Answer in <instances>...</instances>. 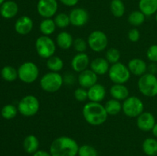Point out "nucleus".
<instances>
[{"label": "nucleus", "instance_id": "nucleus-1", "mask_svg": "<svg viewBox=\"0 0 157 156\" xmlns=\"http://www.w3.org/2000/svg\"><path fill=\"white\" fill-rule=\"evenodd\" d=\"M79 150L78 142L68 136H60L54 139L50 145L52 156H77Z\"/></svg>", "mask_w": 157, "mask_h": 156}, {"label": "nucleus", "instance_id": "nucleus-2", "mask_svg": "<svg viewBox=\"0 0 157 156\" xmlns=\"http://www.w3.org/2000/svg\"><path fill=\"white\" fill-rule=\"evenodd\" d=\"M82 115L86 122L94 126L104 124L107 121L108 114L105 107L101 102H89L84 106Z\"/></svg>", "mask_w": 157, "mask_h": 156}, {"label": "nucleus", "instance_id": "nucleus-3", "mask_svg": "<svg viewBox=\"0 0 157 156\" xmlns=\"http://www.w3.org/2000/svg\"><path fill=\"white\" fill-rule=\"evenodd\" d=\"M64 84V78L57 72H48L43 75L40 80V87L47 93L58 92Z\"/></svg>", "mask_w": 157, "mask_h": 156}, {"label": "nucleus", "instance_id": "nucleus-4", "mask_svg": "<svg viewBox=\"0 0 157 156\" xmlns=\"http://www.w3.org/2000/svg\"><path fill=\"white\" fill-rule=\"evenodd\" d=\"M139 91L147 97H154L157 96V77L156 75L150 73L140 76L137 82Z\"/></svg>", "mask_w": 157, "mask_h": 156}, {"label": "nucleus", "instance_id": "nucleus-5", "mask_svg": "<svg viewBox=\"0 0 157 156\" xmlns=\"http://www.w3.org/2000/svg\"><path fill=\"white\" fill-rule=\"evenodd\" d=\"M18 110L21 115L25 117L35 116L39 111L40 102L34 95H27L18 102Z\"/></svg>", "mask_w": 157, "mask_h": 156}, {"label": "nucleus", "instance_id": "nucleus-6", "mask_svg": "<svg viewBox=\"0 0 157 156\" xmlns=\"http://www.w3.org/2000/svg\"><path fill=\"white\" fill-rule=\"evenodd\" d=\"M35 50L38 56L44 59H48L55 54L56 51V44L49 36L41 35L35 41Z\"/></svg>", "mask_w": 157, "mask_h": 156}, {"label": "nucleus", "instance_id": "nucleus-7", "mask_svg": "<svg viewBox=\"0 0 157 156\" xmlns=\"http://www.w3.org/2000/svg\"><path fill=\"white\" fill-rule=\"evenodd\" d=\"M130 75L128 67L121 62L112 64L108 71L109 77L113 84H124L130 80Z\"/></svg>", "mask_w": 157, "mask_h": 156}, {"label": "nucleus", "instance_id": "nucleus-8", "mask_svg": "<svg viewBox=\"0 0 157 156\" xmlns=\"http://www.w3.org/2000/svg\"><path fill=\"white\" fill-rule=\"evenodd\" d=\"M144 104L140 98L132 96L124 101L122 104V110L125 116L130 118H137L144 113Z\"/></svg>", "mask_w": 157, "mask_h": 156}, {"label": "nucleus", "instance_id": "nucleus-9", "mask_svg": "<svg viewBox=\"0 0 157 156\" xmlns=\"http://www.w3.org/2000/svg\"><path fill=\"white\" fill-rule=\"evenodd\" d=\"M18 75L20 80L25 84H32L39 76V69L33 62L27 61L20 65L18 69Z\"/></svg>", "mask_w": 157, "mask_h": 156}, {"label": "nucleus", "instance_id": "nucleus-10", "mask_svg": "<svg viewBox=\"0 0 157 156\" xmlns=\"http://www.w3.org/2000/svg\"><path fill=\"white\" fill-rule=\"evenodd\" d=\"M88 47L94 52H101L108 45V38L104 32L100 30L93 31L87 38Z\"/></svg>", "mask_w": 157, "mask_h": 156}, {"label": "nucleus", "instance_id": "nucleus-11", "mask_svg": "<svg viewBox=\"0 0 157 156\" xmlns=\"http://www.w3.org/2000/svg\"><path fill=\"white\" fill-rule=\"evenodd\" d=\"M58 4L57 0H38L37 11L44 18H52L57 13Z\"/></svg>", "mask_w": 157, "mask_h": 156}, {"label": "nucleus", "instance_id": "nucleus-12", "mask_svg": "<svg viewBox=\"0 0 157 156\" xmlns=\"http://www.w3.org/2000/svg\"><path fill=\"white\" fill-rule=\"evenodd\" d=\"M71 24L75 27H82L85 25L89 20V14L83 8H75L69 13Z\"/></svg>", "mask_w": 157, "mask_h": 156}, {"label": "nucleus", "instance_id": "nucleus-13", "mask_svg": "<svg viewBox=\"0 0 157 156\" xmlns=\"http://www.w3.org/2000/svg\"><path fill=\"white\" fill-rule=\"evenodd\" d=\"M156 123L155 116L150 112H144L136 119V125L143 132L151 131Z\"/></svg>", "mask_w": 157, "mask_h": 156}, {"label": "nucleus", "instance_id": "nucleus-14", "mask_svg": "<svg viewBox=\"0 0 157 156\" xmlns=\"http://www.w3.org/2000/svg\"><path fill=\"white\" fill-rule=\"evenodd\" d=\"M90 58L89 56L84 53H78L74 56L71 61V66L75 72L81 73L84 70H87L90 65Z\"/></svg>", "mask_w": 157, "mask_h": 156}, {"label": "nucleus", "instance_id": "nucleus-15", "mask_svg": "<svg viewBox=\"0 0 157 156\" xmlns=\"http://www.w3.org/2000/svg\"><path fill=\"white\" fill-rule=\"evenodd\" d=\"M33 21L30 17L23 15L16 20L15 24V30L18 35H26L33 29Z\"/></svg>", "mask_w": 157, "mask_h": 156}, {"label": "nucleus", "instance_id": "nucleus-16", "mask_svg": "<svg viewBox=\"0 0 157 156\" xmlns=\"http://www.w3.org/2000/svg\"><path fill=\"white\" fill-rule=\"evenodd\" d=\"M98 76L93 70H85L79 73L78 75V83L81 87L89 89L98 83Z\"/></svg>", "mask_w": 157, "mask_h": 156}, {"label": "nucleus", "instance_id": "nucleus-17", "mask_svg": "<svg viewBox=\"0 0 157 156\" xmlns=\"http://www.w3.org/2000/svg\"><path fill=\"white\" fill-rule=\"evenodd\" d=\"M106 89L102 84H94L87 89V94H88V99L90 102H101L104 99L106 96Z\"/></svg>", "mask_w": 157, "mask_h": 156}, {"label": "nucleus", "instance_id": "nucleus-18", "mask_svg": "<svg viewBox=\"0 0 157 156\" xmlns=\"http://www.w3.org/2000/svg\"><path fill=\"white\" fill-rule=\"evenodd\" d=\"M127 67L131 74L138 76H141L142 75L145 74L148 68L147 63L140 58L131 59L129 61Z\"/></svg>", "mask_w": 157, "mask_h": 156}, {"label": "nucleus", "instance_id": "nucleus-19", "mask_svg": "<svg viewBox=\"0 0 157 156\" xmlns=\"http://www.w3.org/2000/svg\"><path fill=\"white\" fill-rule=\"evenodd\" d=\"M90 70H93L97 75H104L108 73L110 66L106 58H97L90 62Z\"/></svg>", "mask_w": 157, "mask_h": 156}, {"label": "nucleus", "instance_id": "nucleus-20", "mask_svg": "<svg viewBox=\"0 0 157 156\" xmlns=\"http://www.w3.org/2000/svg\"><path fill=\"white\" fill-rule=\"evenodd\" d=\"M18 6L15 2L9 0L3 3L0 7V15L6 19L14 18L18 14Z\"/></svg>", "mask_w": 157, "mask_h": 156}, {"label": "nucleus", "instance_id": "nucleus-21", "mask_svg": "<svg viewBox=\"0 0 157 156\" xmlns=\"http://www.w3.org/2000/svg\"><path fill=\"white\" fill-rule=\"evenodd\" d=\"M110 93L113 99H117L119 101H124L130 96L129 89L124 84H114L110 87Z\"/></svg>", "mask_w": 157, "mask_h": 156}, {"label": "nucleus", "instance_id": "nucleus-22", "mask_svg": "<svg viewBox=\"0 0 157 156\" xmlns=\"http://www.w3.org/2000/svg\"><path fill=\"white\" fill-rule=\"evenodd\" d=\"M56 44L62 50H68L73 46V37L69 32L63 31L57 35Z\"/></svg>", "mask_w": 157, "mask_h": 156}, {"label": "nucleus", "instance_id": "nucleus-23", "mask_svg": "<svg viewBox=\"0 0 157 156\" xmlns=\"http://www.w3.org/2000/svg\"><path fill=\"white\" fill-rule=\"evenodd\" d=\"M139 9L146 16H151L157 12V0H140Z\"/></svg>", "mask_w": 157, "mask_h": 156}, {"label": "nucleus", "instance_id": "nucleus-24", "mask_svg": "<svg viewBox=\"0 0 157 156\" xmlns=\"http://www.w3.org/2000/svg\"><path fill=\"white\" fill-rule=\"evenodd\" d=\"M23 148L29 154H34L39 148V141L35 135H29L23 141Z\"/></svg>", "mask_w": 157, "mask_h": 156}, {"label": "nucleus", "instance_id": "nucleus-25", "mask_svg": "<svg viewBox=\"0 0 157 156\" xmlns=\"http://www.w3.org/2000/svg\"><path fill=\"white\" fill-rule=\"evenodd\" d=\"M144 152L148 156L157 155V139L154 138H147L142 144Z\"/></svg>", "mask_w": 157, "mask_h": 156}, {"label": "nucleus", "instance_id": "nucleus-26", "mask_svg": "<svg viewBox=\"0 0 157 156\" xmlns=\"http://www.w3.org/2000/svg\"><path fill=\"white\" fill-rule=\"evenodd\" d=\"M56 24L52 18H44L39 24V30L43 35L49 36L56 30Z\"/></svg>", "mask_w": 157, "mask_h": 156}, {"label": "nucleus", "instance_id": "nucleus-27", "mask_svg": "<svg viewBox=\"0 0 157 156\" xmlns=\"http://www.w3.org/2000/svg\"><path fill=\"white\" fill-rule=\"evenodd\" d=\"M104 107L108 116H116L122 110V103L121 101L112 98L106 102Z\"/></svg>", "mask_w": 157, "mask_h": 156}, {"label": "nucleus", "instance_id": "nucleus-28", "mask_svg": "<svg viewBox=\"0 0 157 156\" xmlns=\"http://www.w3.org/2000/svg\"><path fill=\"white\" fill-rule=\"evenodd\" d=\"M46 66L50 71L59 73L64 67V62L61 58L53 55L47 59Z\"/></svg>", "mask_w": 157, "mask_h": 156}, {"label": "nucleus", "instance_id": "nucleus-29", "mask_svg": "<svg viewBox=\"0 0 157 156\" xmlns=\"http://www.w3.org/2000/svg\"><path fill=\"white\" fill-rule=\"evenodd\" d=\"M110 9L112 15L116 18H121L125 13L126 8L122 0H112L110 2Z\"/></svg>", "mask_w": 157, "mask_h": 156}, {"label": "nucleus", "instance_id": "nucleus-30", "mask_svg": "<svg viewBox=\"0 0 157 156\" xmlns=\"http://www.w3.org/2000/svg\"><path fill=\"white\" fill-rule=\"evenodd\" d=\"M146 19V15L141 11H133L128 16V21L131 25L134 27L142 25Z\"/></svg>", "mask_w": 157, "mask_h": 156}, {"label": "nucleus", "instance_id": "nucleus-31", "mask_svg": "<svg viewBox=\"0 0 157 156\" xmlns=\"http://www.w3.org/2000/svg\"><path fill=\"white\" fill-rule=\"evenodd\" d=\"M1 76L6 81L12 82L18 77V70L12 66H5L1 70Z\"/></svg>", "mask_w": 157, "mask_h": 156}, {"label": "nucleus", "instance_id": "nucleus-32", "mask_svg": "<svg viewBox=\"0 0 157 156\" xmlns=\"http://www.w3.org/2000/svg\"><path fill=\"white\" fill-rule=\"evenodd\" d=\"M18 110L17 107H15L12 104H7L4 106L1 110V115L4 119H12L16 116Z\"/></svg>", "mask_w": 157, "mask_h": 156}, {"label": "nucleus", "instance_id": "nucleus-33", "mask_svg": "<svg viewBox=\"0 0 157 156\" xmlns=\"http://www.w3.org/2000/svg\"><path fill=\"white\" fill-rule=\"evenodd\" d=\"M54 21H55L57 27L60 28H67L69 24H71L69 15H67L64 12H61L55 15Z\"/></svg>", "mask_w": 157, "mask_h": 156}, {"label": "nucleus", "instance_id": "nucleus-34", "mask_svg": "<svg viewBox=\"0 0 157 156\" xmlns=\"http://www.w3.org/2000/svg\"><path fill=\"white\" fill-rule=\"evenodd\" d=\"M105 58L110 64H116L121 59V52L115 47H110L106 52Z\"/></svg>", "mask_w": 157, "mask_h": 156}, {"label": "nucleus", "instance_id": "nucleus-35", "mask_svg": "<svg viewBox=\"0 0 157 156\" xmlns=\"http://www.w3.org/2000/svg\"><path fill=\"white\" fill-rule=\"evenodd\" d=\"M78 156H98V151L94 147L90 145H83L79 147Z\"/></svg>", "mask_w": 157, "mask_h": 156}, {"label": "nucleus", "instance_id": "nucleus-36", "mask_svg": "<svg viewBox=\"0 0 157 156\" xmlns=\"http://www.w3.org/2000/svg\"><path fill=\"white\" fill-rule=\"evenodd\" d=\"M87 41L82 38H78L74 40L73 47L78 53H84L87 48Z\"/></svg>", "mask_w": 157, "mask_h": 156}, {"label": "nucleus", "instance_id": "nucleus-37", "mask_svg": "<svg viewBox=\"0 0 157 156\" xmlns=\"http://www.w3.org/2000/svg\"><path fill=\"white\" fill-rule=\"evenodd\" d=\"M75 99L78 102H85L87 99H88V94H87V89L79 87L75 90L74 93Z\"/></svg>", "mask_w": 157, "mask_h": 156}, {"label": "nucleus", "instance_id": "nucleus-38", "mask_svg": "<svg viewBox=\"0 0 157 156\" xmlns=\"http://www.w3.org/2000/svg\"><path fill=\"white\" fill-rule=\"evenodd\" d=\"M147 57L152 63H157V44H153L147 49Z\"/></svg>", "mask_w": 157, "mask_h": 156}, {"label": "nucleus", "instance_id": "nucleus-39", "mask_svg": "<svg viewBox=\"0 0 157 156\" xmlns=\"http://www.w3.org/2000/svg\"><path fill=\"white\" fill-rule=\"evenodd\" d=\"M128 38L131 42H137L140 38V32L136 28L130 29L128 32Z\"/></svg>", "mask_w": 157, "mask_h": 156}, {"label": "nucleus", "instance_id": "nucleus-40", "mask_svg": "<svg viewBox=\"0 0 157 156\" xmlns=\"http://www.w3.org/2000/svg\"><path fill=\"white\" fill-rule=\"evenodd\" d=\"M60 2L64 6H68V7H73L78 4L79 0H60Z\"/></svg>", "mask_w": 157, "mask_h": 156}, {"label": "nucleus", "instance_id": "nucleus-41", "mask_svg": "<svg viewBox=\"0 0 157 156\" xmlns=\"http://www.w3.org/2000/svg\"><path fill=\"white\" fill-rule=\"evenodd\" d=\"M147 70H149V73H153V74H156L157 73V64L156 63H152L151 64L148 66Z\"/></svg>", "mask_w": 157, "mask_h": 156}, {"label": "nucleus", "instance_id": "nucleus-42", "mask_svg": "<svg viewBox=\"0 0 157 156\" xmlns=\"http://www.w3.org/2000/svg\"><path fill=\"white\" fill-rule=\"evenodd\" d=\"M33 156H52L51 155L50 152L44 151V150H38L36 152L33 154Z\"/></svg>", "mask_w": 157, "mask_h": 156}, {"label": "nucleus", "instance_id": "nucleus-43", "mask_svg": "<svg viewBox=\"0 0 157 156\" xmlns=\"http://www.w3.org/2000/svg\"><path fill=\"white\" fill-rule=\"evenodd\" d=\"M151 131H152V132H153V136H154L155 137H156L157 139V122L156 124H155V125L153 126V129H152Z\"/></svg>", "mask_w": 157, "mask_h": 156}, {"label": "nucleus", "instance_id": "nucleus-44", "mask_svg": "<svg viewBox=\"0 0 157 156\" xmlns=\"http://www.w3.org/2000/svg\"><path fill=\"white\" fill-rule=\"evenodd\" d=\"M4 2H5V0H0V6H2Z\"/></svg>", "mask_w": 157, "mask_h": 156}, {"label": "nucleus", "instance_id": "nucleus-45", "mask_svg": "<svg viewBox=\"0 0 157 156\" xmlns=\"http://www.w3.org/2000/svg\"><path fill=\"white\" fill-rule=\"evenodd\" d=\"M156 22H157V12L156 13Z\"/></svg>", "mask_w": 157, "mask_h": 156}]
</instances>
